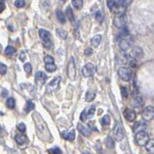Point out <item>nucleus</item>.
<instances>
[{
	"instance_id": "28",
	"label": "nucleus",
	"mask_w": 154,
	"mask_h": 154,
	"mask_svg": "<svg viewBox=\"0 0 154 154\" xmlns=\"http://www.w3.org/2000/svg\"><path fill=\"white\" fill-rule=\"evenodd\" d=\"M105 143H106V146L108 148H113L115 147V142L111 137H107L105 140Z\"/></svg>"
},
{
	"instance_id": "11",
	"label": "nucleus",
	"mask_w": 154,
	"mask_h": 154,
	"mask_svg": "<svg viewBox=\"0 0 154 154\" xmlns=\"http://www.w3.org/2000/svg\"><path fill=\"white\" fill-rule=\"evenodd\" d=\"M60 84H61V77H55L50 83H49L47 85V90L48 92H55V90H57L59 89V87H60Z\"/></svg>"
},
{
	"instance_id": "23",
	"label": "nucleus",
	"mask_w": 154,
	"mask_h": 154,
	"mask_svg": "<svg viewBox=\"0 0 154 154\" xmlns=\"http://www.w3.org/2000/svg\"><path fill=\"white\" fill-rule=\"evenodd\" d=\"M94 97H96V92H94V90H89V92L86 93V101L87 102L93 101Z\"/></svg>"
},
{
	"instance_id": "32",
	"label": "nucleus",
	"mask_w": 154,
	"mask_h": 154,
	"mask_svg": "<svg viewBox=\"0 0 154 154\" xmlns=\"http://www.w3.org/2000/svg\"><path fill=\"white\" fill-rule=\"evenodd\" d=\"M57 35L62 39H67V33L65 30H62V29H57Z\"/></svg>"
},
{
	"instance_id": "2",
	"label": "nucleus",
	"mask_w": 154,
	"mask_h": 154,
	"mask_svg": "<svg viewBox=\"0 0 154 154\" xmlns=\"http://www.w3.org/2000/svg\"><path fill=\"white\" fill-rule=\"evenodd\" d=\"M149 140V136L146 131H142L136 134L135 136V142L139 147H144Z\"/></svg>"
},
{
	"instance_id": "40",
	"label": "nucleus",
	"mask_w": 154,
	"mask_h": 154,
	"mask_svg": "<svg viewBox=\"0 0 154 154\" xmlns=\"http://www.w3.org/2000/svg\"><path fill=\"white\" fill-rule=\"evenodd\" d=\"M17 129H19L21 133H24L26 131V126H25V124L23 123V122H21V123H19V125H17Z\"/></svg>"
},
{
	"instance_id": "9",
	"label": "nucleus",
	"mask_w": 154,
	"mask_h": 154,
	"mask_svg": "<svg viewBox=\"0 0 154 154\" xmlns=\"http://www.w3.org/2000/svg\"><path fill=\"white\" fill-rule=\"evenodd\" d=\"M127 22V17L124 15H119L114 19V25L117 28H124V26Z\"/></svg>"
},
{
	"instance_id": "46",
	"label": "nucleus",
	"mask_w": 154,
	"mask_h": 154,
	"mask_svg": "<svg viewBox=\"0 0 154 154\" xmlns=\"http://www.w3.org/2000/svg\"><path fill=\"white\" fill-rule=\"evenodd\" d=\"M4 10H5V4L3 2H0V13H1Z\"/></svg>"
},
{
	"instance_id": "29",
	"label": "nucleus",
	"mask_w": 154,
	"mask_h": 154,
	"mask_svg": "<svg viewBox=\"0 0 154 154\" xmlns=\"http://www.w3.org/2000/svg\"><path fill=\"white\" fill-rule=\"evenodd\" d=\"M117 4V2H116L115 0H108V2H107L108 7H109V9H111L113 12H115V10H116Z\"/></svg>"
},
{
	"instance_id": "37",
	"label": "nucleus",
	"mask_w": 154,
	"mask_h": 154,
	"mask_svg": "<svg viewBox=\"0 0 154 154\" xmlns=\"http://www.w3.org/2000/svg\"><path fill=\"white\" fill-rule=\"evenodd\" d=\"M24 70L27 74H31V72H32V66L29 63H26L24 65Z\"/></svg>"
},
{
	"instance_id": "47",
	"label": "nucleus",
	"mask_w": 154,
	"mask_h": 154,
	"mask_svg": "<svg viewBox=\"0 0 154 154\" xmlns=\"http://www.w3.org/2000/svg\"><path fill=\"white\" fill-rule=\"evenodd\" d=\"M26 59V56H25V53L24 52H22L21 54H20V56H19V60L21 61V62H23L24 60Z\"/></svg>"
},
{
	"instance_id": "27",
	"label": "nucleus",
	"mask_w": 154,
	"mask_h": 154,
	"mask_svg": "<svg viewBox=\"0 0 154 154\" xmlns=\"http://www.w3.org/2000/svg\"><path fill=\"white\" fill-rule=\"evenodd\" d=\"M45 70L48 72H54L57 70V66L54 64H45Z\"/></svg>"
},
{
	"instance_id": "34",
	"label": "nucleus",
	"mask_w": 154,
	"mask_h": 154,
	"mask_svg": "<svg viewBox=\"0 0 154 154\" xmlns=\"http://www.w3.org/2000/svg\"><path fill=\"white\" fill-rule=\"evenodd\" d=\"M120 93H121V96L123 98H127L128 97V90L126 87H121L120 88Z\"/></svg>"
},
{
	"instance_id": "36",
	"label": "nucleus",
	"mask_w": 154,
	"mask_h": 154,
	"mask_svg": "<svg viewBox=\"0 0 154 154\" xmlns=\"http://www.w3.org/2000/svg\"><path fill=\"white\" fill-rule=\"evenodd\" d=\"M94 113H96V107L94 106H92L90 108V109L88 110L87 112V117H93V115H94Z\"/></svg>"
},
{
	"instance_id": "41",
	"label": "nucleus",
	"mask_w": 154,
	"mask_h": 154,
	"mask_svg": "<svg viewBox=\"0 0 154 154\" xmlns=\"http://www.w3.org/2000/svg\"><path fill=\"white\" fill-rule=\"evenodd\" d=\"M133 0H120V3H121V5H123L125 8H127L131 3H132Z\"/></svg>"
},
{
	"instance_id": "50",
	"label": "nucleus",
	"mask_w": 154,
	"mask_h": 154,
	"mask_svg": "<svg viewBox=\"0 0 154 154\" xmlns=\"http://www.w3.org/2000/svg\"><path fill=\"white\" fill-rule=\"evenodd\" d=\"M3 115H4L3 113H2V112H0V116H3Z\"/></svg>"
},
{
	"instance_id": "21",
	"label": "nucleus",
	"mask_w": 154,
	"mask_h": 154,
	"mask_svg": "<svg viewBox=\"0 0 154 154\" xmlns=\"http://www.w3.org/2000/svg\"><path fill=\"white\" fill-rule=\"evenodd\" d=\"M71 4L76 10H80V9H82L83 7L84 1L83 0H71Z\"/></svg>"
},
{
	"instance_id": "24",
	"label": "nucleus",
	"mask_w": 154,
	"mask_h": 154,
	"mask_svg": "<svg viewBox=\"0 0 154 154\" xmlns=\"http://www.w3.org/2000/svg\"><path fill=\"white\" fill-rule=\"evenodd\" d=\"M110 122H111V119H110V116L109 115H105L100 120V123L103 126H108V125L110 124Z\"/></svg>"
},
{
	"instance_id": "38",
	"label": "nucleus",
	"mask_w": 154,
	"mask_h": 154,
	"mask_svg": "<svg viewBox=\"0 0 154 154\" xmlns=\"http://www.w3.org/2000/svg\"><path fill=\"white\" fill-rule=\"evenodd\" d=\"M7 72V67L6 65L2 64V63H0V74L1 75H5Z\"/></svg>"
},
{
	"instance_id": "1",
	"label": "nucleus",
	"mask_w": 154,
	"mask_h": 154,
	"mask_svg": "<svg viewBox=\"0 0 154 154\" xmlns=\"http://www.w3.org/2000/svg\"><path fill=\"white\" fill-rule=\"evenodd\" d=\"M39 35H40V39H42L43 42V46L46 49H50L52 47V45H53L51 34L49 33L47 30L40 29L39 30Z\"/></svg>"
},
{
	"instance_id": "26",
	"label": "nucleus",
	"mask_w": 154,
	"mask_h": 154,
	"mask_svg": "<svg viewBox=\"0 0 154 154\" xmlns=\"http://www.w3.org/2000/svg\"><path fill=\"white\" fill-rule=\"evenodd\" d=\"M34 108H35V104H34V102L30 100V101H27L24 110H25V112L29 113V112H31L32 110H34Z\"/></svg>"
},
{
	"instance_id": "16",
	"label": "nucleus",
	"mask_w": 154,
	"mask_h": 154,
	"mask_svg": "<svg viewBox=\"0 0 154 154\" xmlns=\"http://www.w3.org/2000/svg\"><path fill=\"white\" fill-rule=\"evenodd\" d=\"M101 40H102V37L101 35H96L93 36L90 40V45H92L93 47H97L99 44L101 43Z\"/></svg>"
},
{
	"instance_id": "52",
	"label": "nucleus",
	"mask_w": 154,
	"mask_h": 154,
	"mask_svg": "<svg viewBox=\"0 0 154 154\" xmlns=\"http://www.w3.org/2000/svg\"><path fill=\"white\" fill-rule=\"evenodd\" d=\"M0 130H1V127H0Z\"/></svg>"
},
{
	"instance_id": "13",
	"label": "nucleus",
	"mask_w": 154,
	"mask_h": 154,
	"mask_svg": "<svg viewBox=\"0 0 154 154\" xmlns=\"http://www.w3.org/2000/svg\"><path fill=\"white\" fill-rule=\"evenodd\" d=\"M144 55V52L142 50V48H140V47H134L132 48V50L130 51L129 53V56L130 58H132V59H139V58H142Z\"/></svg>"
},
{
	"instance_id": "6",
	"label": "nucleus",
	"mask_w": 154,
	"mask_h": 154,
	"mask_svg": "<svg viewBox=\"0 0 154 154\" xmlns=\"http://www.w3.org/2000/svg\"><path fill=\"white\" fill-rule=\"evenodd\" d=\"M67 73L69 78L70 80H74L76 77V67H75V62L73 58H70V60L67 64Z\"/></svg>"
},
{
	"instance_id": "33",
	"label": "nucleus",
	"mask_w": 154,
	"mask_h": 154,
	"mask_svg": "<svg viewBox=\"0 0 154 154\" xmlns=\"http://www.w3.org/2000/svg\"><path fill=\"white\" fill-rule=\"evenodd\" d=\"M43 61H44L45 64H53V63H54V59L50 55H45L44 58H43Z\"/></svg>"
},
{
	"instance_id": "45",
	"label": "nucleus",
	"mask_w": 154,
	"mask_h": 154,
	"mask_svg": "<svg viewBox=\"0 0 154 154\" xmlns=\"http://www.w3.org/2000/svg\"><path fill=\"white\" fill-rule=\"evenodd\" d=\"M93 54V49L92 48H87L85 50V55L86 56H90V55H92Z\"/></svg>"
},
{
	"instance_id": "31",
	"label": "nucleus",
	"mask_w": 154,
	"mask_h": 154,
	"mask_svg": "<svg viewBox=\"0 0 154 154\" xmlns=\"http://www.w3.org/2000/svg\"><path fill=\"white\" fill-rule=\"evenodd\" d=\"M134 104H135V106H137V107H141L143 104H144V100H143V98L141 96H136L135 99H134Z\"/></svg>"
},
{
	"instance_id": "25",
	"label": "nucleus",
	"mask_w": 154,
	"mask_h": 154,
	"mask_svg": "<svg viewBox=\"0 0 154 154\" xmlns=\"http://www.w3.org/2000/svg\"><path fill=\"white\" fill-rule=\"evenodd\" d=\"M6 105H7V107L9 108V109H13L15 106H16V100L13 97H9L7 99V101H6Z\"/></svg>"
},
{
	"instance_id": "48",
	"label": "nucleus",
	"mask_w": 154,
	"mask_h": 154,
	"mask_svg": "<svg viewBox=\"0 0 154 154\" xmlns=\"http://www.w3.org/2000/svg\"><path fill=\"white\" fill-rule=\"evenodd\" d=\"M7 94H8V90L4 89V90H3V92H2V96H3V97H5V96H7Z\"/></svg>"
},
{
	"instance_id": "10",
	"label": "nucleus",
	"mask_w": 154,
	"mask_h": 154,
	"mask_svg": "<svg viewBox=\"0 0 154 154\" xmlns=\"http://www.w3.org/2000/svg\"><path fill=\"white\" fill-rule=\"evenodd\" d=\"M46 79H47V76L44 72H43V71L37 72V74L35 76V82H36V85H37V87H39V88L43 87L45 83V81H46Z\"/></svg>"
},
{
	"instance_id": "39",
	"label": "nucleus",
	"mask_w": 154,
	"mask_h": 154,
	"mask_svg": "<svg viewBox=\"0 0 154 154\" xmlns=\"http://www.w3.org/2000/svg\"><path fill=\"white\" fill-rule=\"evenodd\" d=\"M96 19L98 22H102L103 21V15H102V13L100 11L96 12Z\"/></svg>"
},
{
	"instance_id": "3",
	"label": "nucleus",
	"mask_w": 154,
	"mask_h": 154,
	"mask_svg": "<svg viewBox=\"0 0 154 154\" xmlns=\"http://www.w3.org/2000/svg\"><path fill=\"white\" fill-rule=\"evenodd\" d=\"M96 67L93 64H92V63H88V64H86L83 67L82 70H81V72H82V74H83L84 77L93 76L94 73H96Z\"/></svg>"
},
{
	"instance_id": "19",
	"label": "nucleus",
	"mask_w": 154,
	"mask_h": 154,
	"mask_svg": "<svg viewBox=\"0 0 154 154\" xmlns=\"http://www.w3.org/2000/svg\"><path fill=\"white\" fill-rule=\"evenodd\" d=\"M66 15H67L66 17H67V19L73 23V22H74V15H73V12H72L70 7H67L66 9Z\"/></svg>"
},
{
	"instance_id": "8",
	"label": "nucleus",
	"mask_w": 154,
	"mask_h": 154,
	"mask_svg": "<svg viewBox=\"0 0 154 154\" xmlns=\"http://www.w3.org/2000/svg\"><path fill=\"white\" fill-rule=\"evenodd\" d=\"M113 135H114L116 141H117V142H120L123 140V138H124L123 129H122L121 125L120 123H116L114 130H113Z\"/></svg>"
},
{
	"instance_id": "43",
	"label": "nucleus",
	"mask_w": 154,
	"mask_h": 154,
	"mask_svg": "<svg viewBox=\"0 0 154 154\" xmlns=\"http://www.w3.org/2000/svg\"><path fill=\"white\" fill-rule=\"evenodd\" d=\"M49 154H62V152L58 147H55V148L49 149Z\"/></svg>"
},
{
	"instance_id": "22",
	"label": "nucleus",
	"mask_w": 154,
	"mask_h": 154,
	"mask_svg": "<svg viewBox=\"0 0 154 154\" xmlns=\"http://www.w3.org/2000/svg\"><path fill=\"white\" fill-rule=\"evenodd\" d=\"M15 140H16V142L19 144H24L26 141H27V138H26V136L23 135V134H19V135H16V137H15Z\"/></svg>"
},
{
	"instance_id": "44",
	"label": "nucleus",
	"mask_w": 154,
	"mask_h": 154,
	"mask_svg": "<svg viewBox=\"0 0 154 154\" xmlns=\"http://www.w3.org/2000/svg\"><path fill=\"white\" fill-rule=\"evenodd\" d=\"M88 119V117H87V111L86 110H84L82 113H81V116H80V120H83V121H85L86 120Z\"/></svg>"
},
{
	"instance_id": "42",
	"label": "nucleus",
	"mask_w": 154,
	"mask_h": 154,
	"mask_svg": "<svg viewBox=\"0 0 154 154\" xmlns=\"http://www.w3.org/2000/svg\"><path fill=\"white\" fill-rule=\"evenodd\" d=\"M129 65H130V67H133V69H135V67H137V60H136V59L130 58Z\"/></svg>"
},
{
	"instance_id": "14",
	"label": "nucleus",
	"mask_w": 154,
	"mask_h": 154,
	"mask_svg": "<svg viewBox=\"0 0 154 154\" xmlns=\"http://www.w3.org/2000/svg\"><path fill=\"white\" fill-rule=\"evenodd\" d=\"M123 116L128 121H134L136 120V117H137V116H136L135 111L132 110V109H129V108H127V109L124 110Z\"/></svg>"
},
{
	"instance_id": "49",
	"label": "nucleus",
	"mask_w": 154,
	"mask_h": 154,
	"mask_svg": "<svg viewBox=\"0 0 154 154\" xmlns=\"http://www.w3.org/2000/svg\"><path fill=\"white\" fill-rule=\"evenodd\" d=\"M59 1H60V2H62V3H65L66 1H67V0H59Z\"/></svg>"
},
{
	"instance_id": "18",
	"label": "nucleus",
	"mask_w": 154,
	"mask_h": 154,
	"mask_svg": "<svg viewBox=\"0 0 154 154\" xmlns=\"http://www.w3.org/2000/svg\"><path fill=\"white\" fill-rule=\"evenodd\" d=\"M62 135L66 140L73 141V140L75 139V130H71L70 132H63Z\"/></svg>"
},
{
	"instance_id": "15",
	"label": "nucleus",
	"mask_w": 154,
	"mask_h": 154,
	"mask_svg": "<svg viewBox=\"0 0 154 154\" xmlns=\"http://www.w3.org/2000/svg\"><path fill=\"white\" fill-rule=\"evenodd\" d=\"M77 128H78L79 132L82 134L83 136H85V137H90V131L87 127H85V126L82 123H78V124H77Z\"/></svg>"
},
{
	"instance_id": "51",
	"label": "nucleus",
	"mask_w": 154,
	"mask_h": 154,
	"mask_svg": "<svg viewBox=\"0 0 154 154\" xmlns=\"http://www.w3.org/2000/svg\"><path fill=\"white\" fill-rule=\"evenodd\" d=\"M83 154H90V153H83Z\"/></svg>"
},
{
	"instance_id": "7",
	"label": "nucleus",
	"mask_w": 154,
	"mask_h": 154,
	"mask_svg": "<svg viewBox=\"0 0 154 154\" xmlns=\"http://www.w3.org/2000/svg\"><path fill=\"white\" fill-rule=\"evenodd\" d=\"M142 117L144 121H149L154 117V107L147 106L142 112Z\"/></svg>"
},
{
	"instance_id": "30",
	"label": "nucleus",
	"mask_w": 154,
	"mask_h": 154,
	"mask_svg": "<svg viewBox=\"0 0 154 154\" xmlns=\"http://www.w3.org/2000/svg\"><path fill=\"white\" fill-rule=\"evenodd\" d=\"M15 52H16V49L13 48V46H10V45L5 48V54L7 56H12V55L15 54Z\"/></svg>"
},
{
	"instance_id": "17",
	"label": "nucleus",
	"mask_w": 154,
	"mask_h": 154,
	"mask_svg": "<svg viewBox=\"0 0 154 154\" xmlns=\"http://www.w3.org/2000/svg\"><path fill=\"white\" fill-rule=\"evenodd\" d=\"M144 147H146L147 151L149 154H154V139L148 140V142L147 143V144Z\"/></svg>"
},
{
	"instance_id": "5",
	"label": "nucleus",
	"mask_w": 154,
	"mask_h": 154,
	"mask_svg": "<svg viewBox=\"0 0 154 154\" xmlns=\"http://www.w3.org/2000/svg\"><path fill=\"white\" fill-rule=\"evenodd\" d=\"M132 43H133L132 38H131L129 35L125 36V37L121 38L120 40V43H119L120 48L123 51H127L128 49H130L131 45H132Z\"/></svg>"
},
{
	"instance_id": "4",
	"label": "nucleus",
	"mask_w": 154,
	"mask_h": 154,
	"mask_svg": "<svg viewBox=\"0 0 154 154\" xmlns=\"http://www.w3.org/2000/svg\"><path fill=\"white\" fill-rule=\"evenodd\" d=\"M117 74H119L120 78L123 81H129L132 77V71L130 69L125 67H120L119 70H117Z\"/></svg>"
},
{
	"instance_id": "20",
	"label": "nucleus",
	"mask_w": 154,
	"mask_h": 154,
	"mask_svg": "<svg viewBox=\"0 0 154 154\" xmlns=\"http://www.w3.org/2000/svg\"><path fill=\"white\" fill-rule=\"evenodd\" d=\"M56 16H57L58 20L60 21L61 23H65V22L67 21V17L64 15V13H63L61 10H57L56 11Z\"/></svg>"
},
{
	"instance_id": "12",
	"label": "nucleus",
	"mask_w": 154,
	"mask_h": 154,
	"mask_svg": "<svg viewBox=\"0 0 154 154\" xmlns=\"http://www.w3.org/2000/svg\"><path fill=\"white\" fill-rule=\"evenodd\" d=\"M147 128V121L144 120H139L136 121L135 124L133 125V132L135 134H137L139 132H142V131H144Z\"/></svg>"
},
{
	"instance_id": "35",
	"label": "nucleus",
	"mask_w": 154,
	"mask_h": 154,
	"mask_svg": "<svg viewBox=\"0 0 154 154\" xmlns=\"http://www.w3.org/2000/svg\"><path fill=\"white\" fill-rule=\"evenodd\" d=\"M15 5L16 8H23L25 6V0H16Z\"/></svg>"
}]
</instances>
